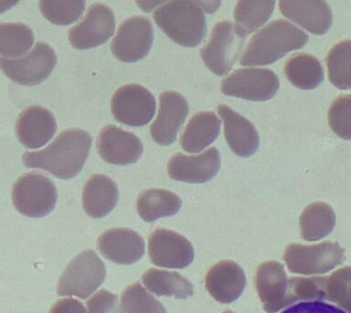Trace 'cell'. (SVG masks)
<instances>
[{
  "label": "cell",
  "mask_w": 351,
  "mask_h": 313,
  "mask_svg": "<svg viewBox=\"0 0 351 313\" xmlns=\"http://www.w3.org/2000/svg\"><path fill=\"white\" fill-rule=\"evenodd\" d=\"M93 139L82 129H68L62 132L45 150L26 152L22 158L29 169L46 170L62 180H70L84 167Z\"/></svg>",
  "instance_id": "6da1fadb"
},
{
  "label": "cell",
  "mask_w": 351,
  "mask_h": 313,
  "mask_svg": "<svg viewBox=\"0 0 351 313\" xmlns=\"http://www.w3.org/2000/svg\"><path fill=\"white\" fill-rule=\"evenodd\" d=\"M303 30L284 19L271 21L251 38L241 55L243 66L269 65L308 43Z\"/></svg>",
  "instance_id": "7a4b0ae2"
},
{
  "label": "cell",
  "mask_w": 351,
  "mask_h": 313,
  "mask_svg": "<svg viewBox=\"0 0 351 313\" xmlns=\"http://www.w3.org/2000/svg\"><path fill=\"white\" fill-rule=\"evenodd\" d=\"M156 25L178 45L194 48L207 32L202 8L191 0H171L153 14Z\"/></svg>",
  "instance_id": "3957f363"
},
{
  "label": "cell",
  "mask_w": 351,
  "mask_h": 313,
  "mask_svg": "<svg viewBox=\"0 0 351 313\" xmlns=\"http://www.w3.org/2000/svg\"><path fill=\"white\" fill-rule=\"evenodd\" d=\"M106 277L103 261L93 250H84L63 271L58 283L57 294L86 299L103 284Z\"/></svg>",
  "instance_id": "277c9868"
},
{
  "label": "cell",
  "mask_w": 351,
  "mask_h": 313,
  "mask_svg": "<svg viewBox=\"0 0 351 313\" xmlns=\"http://www.w3.org/2000/svg\"><path fill=\"white\" fill-rule=\"evenodd\" d=\"M57 198L55 184L37 172L21 176L12 188V202L16 210L32 218H40L51 213L56 205Z\"/></svg>",
  "instance_id": "5b68a950"
},
{
  "label": "cell",
  "mask_w": 351,
  "mask_h": 313,
  "mask_svg": "<svg viewBox=\"0 0 351 313\" xmlns=\"http://www.w3.org/2000/svg\"><path fill=\"white\" fill-rule=\"evenodd\" d=\"M282 258L290 272L301 275L328 273L346 259L345 250L330 241L312 246L290 244Z\"/></svg>",
  "instance_id": "8992f818"
},
{
  "label": "cell",
  "mask_w": 351,
  "mask_h": 313,
  "mask_svg": "<svg viewBox=\"0 0 351 313\" xmlns=\"http://www.w3.org/2000/svg\"><path fill=\"white\" fill-rule=\"evenodd\" d=\"M245 40L246 36L241 35L232 22H218L208 43L200 49L203 62L217 76H226L237 60Z\"/></svg>",
  "instance_id": "52a82bcc"
},
{
  "label": "cell",
  "mask_w": 351,
  "mask_h": 313,
  "mask_svg": "<svg viewBox=\"0 0 351 313\" xmlns=\"http://www.w3.org/2000/svg\"><path fill=\"white\" fill-rule=\"evenodd\" d=\"M56 63L53 49L44 43H36L32 51L21 59H0V67L5 76L16 84L27 86L40 84L48 79Z\"/></svg>",
  "instance_id": "ba28073f"
},
{
  "label": "cell",
  "mask_w": 351,
  "mask_h": 313,
  "mask_svg": "<svg viewBox=\"0 0 351 313\" xmlns=\"http://www.w3.org/2000/svg\"><path fill=\"white\" fill-rule=\"evenodd\" d=\"M278 77L268 69H239L221 82V93L245 100H271L278 91Z\"/></svg>",
  "instance_id": "9c48e42d"
},
{
  "label": "cell",
  "mask_w": 351,
  "mask_h": 313,
  "mask_svg": "<svg viewBox=\"0 0 351 313\" xmlns=\"http://www.w3.org/2000/svg\"><path fill=\"white\" fill-rule=\"evenodd\" d=\"M156 102L152 93L142 85H123L111 99L114 119L130 126H143L149 123L156 114Z\"/></svg>",
  "instance_id": "30bf717a"
},
{
  "label": "cell",
  "mask_w": 351,
  "mask_h": 313,
  "mask_svg": "<svg viewBox=\"0 0 351 313\" xmlns=\"http://www.w3.org/2000/svg\"><path fill=\"white\" fill-rule=\"evenodd\" d=\"M153 40V27L149 19L142 16H131L118 27L111 44L112 54L120 62H138L149 54Z\"/></svg>",
  "instance_id": "8fae6325"
},
{
  "label": "cell",
  "mask_w": 351,
  "mask_h": 313,
  "mask_svg": "<svg viewBox=\"0 0 351 313\" xmlns=\"http://www.w3.org/2000/svg\"><path fill=\"white\" fill-rule=\"evenodd\" d=\"M114 11L106 4L95 3L90 5L86 15L79 24L69 32L71 45L77 49L95 48L106 43L114 35Z\"/></svg>",
  "instance_id": "7c38bea8"
},
{
  "label": "cell",
  "mask_w": 351,
  "mask_h": 313,
  "mask_svg": "<svg viewBox=\"0 0 351 313\" xmlns=\"http://www.w3.org/2000/svg\"><path fill=\"white\" fill-rule=\"evenodd\" d=\"M148 255L154 265L182 269L194 259V248L185 236L174 231L158 228L148 237Z\"/></svg>",
  "instance_id": "4fadbf2b"
},
{
  "label": "cell",
  "mask_w": 351,
  "mask_h": 313,
  "mask_svg": "<svg viewBox=\"0 0 351 313\" xmlns=\"http://www.w3.org/2000/svg\"><path fill=\"white\" fill-rule=\"evenodd\" d=\"M188 115L189 104L182 95L174 91L162 93L158 117L150 126L154 141L161 146L173 144Z\"/></svg>",
  "instance_id": "5bb4252c"
},
{
  "label": "cell",
  "mask_w": 351,
  "mask_h": 313,
  "mask_svg": "<svg viewBox=\"0 0 351 313\" xmlns=\"http://www.w3.org/2000/svg\"><path fill=\"white\" fill-rule=\"evenodd\" d=\"M97 150L99 155L107 163L123 166L138 161L144 146L134 133L109 125L104 126L99 134Z\"/></svg>",
  "instance_id": "9a60e30c"
},
{
  "label": "cell",
  "mask_w": 351,
  "mask_h": 313,
  "mask_svg": "<svg viewBox=\"0 0 351 313\" xmlns=\"http://www.w3.org/2000/svg\"><path fill=\"white\" fill-rule=\"evenodd\" d=\"M221 167V156L210 148L197 156L177 153L167 162V173L172 180L188 183H205L215 177Z\"/></svg>",
  "instance_id": "2e32d148"
},
{
  "label": "cell",
  "mask_w": 351,
  "mask_h": 313,
  "mask_svg": "<svg viewBox=\"0 0 351 313\" xmlns=\"http://www.w3.org/2000/svg\"><path fill=\"white\" fill-rule=\"evenodd\" d=\"M256 288L266 312L276 313L290 306L289 279L281 263L271 260L260 265Z\"/></svg>",
  "instance_id": "e0dca14e"
},
{
  "label": "cell",
  "mask_w": 351,
  "mask_h": 313,
  "mask_svg": "<svg viewBox=\"0 0 351 313\" xmlns=\"http://www.w3.org/2000/svg\"><path fill=\"white\" fill-rule=\"evenodd\" d=\"M97 247L106 259L119 265L136 263L145 254V241L136 231L111 228L99 236Z\"/></svg>",
  "instance_id": "ac0fdd59"
},
{
  "label": "cell",
  "mask_w": 351,
  "mask_h": 313,
  "mask_svg": "<svg viewBox=\"0 0 351 313\" xmlns=\"http://www.w3.org/2000/svg\"><path fill=\"white\" fill-rule=\"evenodd\" d=\"M282 15L315 35L328 32L333 21L326 0H279Z\"/></svg>",
  "instance_id": "d6986e66"
},
{
  "label": "cell",
  "mask_w": 351,
  "mask_h": 313,
  "mask_svg": "<svg viewBox=\"0 0 351 313\" xmlns=\"http://www.w3.org/2000/svg\"><path fill=\"white\" fill-rule=\"evenodd\" d=\"M57 131L54 115L45 107H27L19 114L16 123V135L19 142L27 148H38L47 144Z\"/></svg>",
  "instance_id": "ffe728a7"
},
{
  "label": "cell",
  "mask_w": 351,
  "mask_h": 313,
  "mask_svg": "<svg viewBox=\"0 0 351 313\" xmlns=\"http://www.w3.org/2000/svg\"><path fill=\"white\" fill-rule=\"evenodd\" d=\"M208 292L221 303H232L246 286L243 269L232 260H222L210 268L205 277Z\"/></svg>",
  "instance_id": "44dd1931"
},
{
  "label": "cell",
  "mask_w": 351,
  "mask_h": 313,
  "mask_svg": "<svg viewBox=\"0 0 351 313\" xmlns=\"http://www.w3.org/2000/svg\"><path fill=\"white\" fill-rule=\"evenodd\" d=\"M217 110L223 121L225 139L232 152L241 158L254 155L260 145V136L255 126L225 104H219Z\"/></svg>",
  "instance_id": "7402d4cb"
},
{
  "label": "cell",
  "mask_w": 351,
  "mask_h": 313,
  "mask_svg": "<svg viewBox=\"0 0 351 313\" xmlns=\"http://www.w3.org/2000/svg\"><path fill=\"white\" fill-rule=\"evenodd\" d=\"M119 192L108 176L95 174L88 178L82 191L85 213L93 219H100L111 213L118 202Z\"/></svg>",
  "instance_id": "603a6c76"
},
{
  "label": "cell",
  "mask_w": 351,
  "mask_h": 313,
  "mask_svg": "<svg viewBox=\"0 0 351 313\" xmlns=\"http://www.w3.org/2000/svg\"><path fill=\"white\" fill-rule=\"evenodd\" d=\"M221 124L215 113H197L189 119L181 135V147L189 153H199L205 150L219 137Z\"/></svg>",
  "instance_id": "cb8c5ba5"
},
{
  "label": "cell",
  "mask_w": 351,
  "mask_h": 313,
  "mask_svg": "<svg viewBox=\"0 0 351 313\" xmlns=\"http://www.w3.org/2000/svg\"><path fill=\"white\" fill-rule=\"evenodd\" d=\"M182 200L166 189H148L137 198L136 210L143 221L153 222L159 218L175 216L180 210Z\"/></svg>",
  "instance_id": "d4e9b609"
},
{
  "label": "cell",
  "mask_w": 351,
  "mask_h": 313,
  "mask_svg": "<svg viewBox=\"0 0 351 313\" xmlns=\"http://www.w3.org/2000/svg\"><path fill=\"white\" fill-rule=\"evenodd\" d=\"M284 71L288 81L299 89H315L324 81L323 66L311 54L293 55L285 62Z\"/></svg>",
  "instance_id": "484cf974"
},
{
  "label": "cell",
  "mask_w": 351,
  "mask_h": 313,
  "mask_svg": "<svg viewBox=\"0 0 351 313\" xmlns=\"http://www.w3.org/2000/svg\"><path fill=\"white\" fill-rule=\"evenodd\" d=\"M336 214L328 203L313 202L302 211L299 218L302 238L306 241H318L333 231Z\"/></svg>",
  "instance_id": "4316f807"
},
{
  "label": "cell",
  "mask_w": 351,
  "mask_h": 313,
  "mask_svg": "<svg viewBox=\"0 0 351 313\" xmlns=\"http://www.w3.org/2000/svg\"><path fill=\"white\" fill-rule=\"evenodd\" d=\"M145 287L155 295L186 299L193 295V286L178 272L149 268L142 276Z\"/></svg>",
  "instance_id": "83f0119b"
},
{
  "label": "cell",
  "mask_w": 351,
  "mask_h": 313,
  "mask_svg": "<svg viewBox=\"0 0 351 313\" xmlns=\"http://www.w3.org/2000/svg\"><path fill=\"white\" fill-rule=\"evenodd\" d=\"M276 0H238L234 8L235 27L241 35L256 32L274 12Z\"/></svg>",
  "instance_id": "f1b7e54d"
},
{
  "label": "cell",
  "mask_w": 351,
  "mask_h": 313,
  "mask_svg": "<svg viewBox=\"0 0 351 313\" xmlns=\"http://www.w3.org/2000/svg\"><path fill=\"white\" fill-rule=\"evenodd\" d=\"M326 62L331 84L339 89H351V40L339 41L332 47Z\"/></svg>",
  "instance_id": "f546056e"
},
{
  "label": "cell",
  "mask_w": 351,
  "mask_h": 313,
  "mask_svg": "<svg viewBox=\"0 0 351 313\" xmlns=\"http://www.w3.org/2000/svg\"><path fill=\"white\" fill-rule=\"evenodd\" d=\"M34 43L32 29L22 23L0 24V54L16 58L26 54Z\"/></svg>",
  "instance_id": "4dcf8cb0"
},
{
  "label": "cell",
  "mask_w": 351,
  "mask_h": 313,
  "mask_svg": "<svg viewBox=\"0 0 351 313\" xmlns=\"http://www.w3.org/2000/svg\"><path fill=\"white\" fill-rule=\"evenodd\" d=\"M322 301L339 305L351 313V266H344L329 277H321Z\"/></svg>",
  "instance_id": "1f68e13d"
},
{
  "label": "cell",
  "mask_w": 351,
  "mask_h": 313,
  "mask_svg": "<svg viewBox=\"0 0 351 313\" xmlns=\"http://www.w3.org/2000/svg\"><path fill=\"white\" fill-rule=\"evenodd\" d=\"M86 0H40L41 14L58 26H68L78 21L84 12Z\"/></svg>",
  "instance_id": "d6a6232c"
},
{
  "label": "cell",
  "mask_w": 351,
  "mask_h": 313,
  "mask_svg": "<svg viewBox=\"0 0 351 313\" xmlns=\"http://www.w3.org/2000/svg\"><path fill=\"white\" fill-rule=\"evenodd\" d=\"M158 302L137 281L123 291L119 313H156Z\"/></svg>",
  "instance_id": "836d02e7"
},
{
  "label": "cell",
  "mask_w": 351,
  "mask_h": 313,
  "mask_svg": "<svg viewBox=\"0 0 351 313\" xmlns=\"http://www.w3.org/2000/svg\"><path fill=\"white\" fill-rule=\"evenodd\" d=\"M329 126L337 137L351 140V95L335 99L328 113Z\"/></svg>",
  "instance_id": "e575fe53"
},
{
  "label": "cell",
  "mask_w": 351,
  "mask_h": 313,
  "mask_svg": "<svg viewBox=\"0 0 351 313\" xmlns=\"http://www.w3.org/2000/svg\"><path fill=\"white\" fill-rule=\"evenodd\" d=\"M89 313H119L118 297L106 290H101L87 301Z\"/></svg>",
  "instance_id": "d590c367"
},
{
  "label": "cell",
  "mask_w": 351,
  "mask_h": 313,
  "mask_svg": "<svg viewBox=\"0 0 351 313\" xmlns=\"http://www.w3.org/2000/svg\"><path fill=\"white\" fill-rule=\"evenodd\" d=\"M281 313H346L339 308L322 301L301 302L288 308Z\"/></svg>",
  "instance_id": "8d00e7d4"
},
{
  "label": "cell",
  "mask_w": 351,
  "mask_h": 313,
  "mask_svg": "<svg viewBox=\"0 0 351 313\" xmlns=\"http://www.w3.org/2000/svg\"><path fill=\"white\" fill-rule=\"evenodd\" d=\"M49 313H87V310L81 301L69 298L55 302Z\"/></svg>",
  "instance_id": "74e56055"
},
{
  "label": "cell",
  "mask_w": 351,
  "mask_h": 313,
  "mask_svg": "<svg viewBox=\"0 0 351 313\" xmlns=\"http://www.w3.org/2000/svg\"><path fill=\"white\" fill-rule=\"evenodd\" d=\"M191 1L208 14L216 13L221 5V0H191Z\"/></svg>",
  "instance_id": "f35d334b"
},
{
  "label": "cell",
  "mask_w": 351,
  "mask_h": 313,
  "mask_svg": "<svg viewBox=\"0 0 351 313\" xmlns=\"http://www.w3.org/2000/svg\"><path fill=\"white\" fill-rule=\"evenodd\" d=\"M166 1L167 0H136V5H138L140 10L147 13L151 12L154 8Z\"/></svg>",
  "instance_id": "ab89813d"
},
{
  "label": "cell",
  "mask_w": 351,
  "mask_h": 313,
  "mask_svg": "<svg viewBox=\"0 0 351 313\" xmlns=\"http://www.w3.org/2000/svg\"><path fill=\"white\" fill-rule=\"evenodd\" d=\"M21 0H0V12H5V10H10L14 5L18 4Z\"/></svg>",
  "instance_id": "60d3db41"
},
{
  "label": "cell",
  "mask_w": 351,
  "mask_h": 313,
  "mask_svg": "<svg viewBox=\"0 0 351 313\" xmlns=\"http://www.w3.org/2000/svg\"><path fill=\"white\" fill-rule=\"evenodd\" d=\"M156 313H167V310H165L163 305L158 302V307H156Z\"/></svg>",
  "instance_id": "b9f144b4"
},
{
  "label": "cell",
  "mask_w": 351,
  "mask_h": 313,
  "mask_svg": "<svg viewBox=\"0 0 351 313\" xmlns=\"http://www.w3.org/2000/svg\"><path fill=\"white\" fill-rule=\"evenodd\" d=\"M222 313H236V312H232V310H225V312H223Z\"/></svg>",
  "instance_id": "7bdbcfd3"
}]
</instances>
